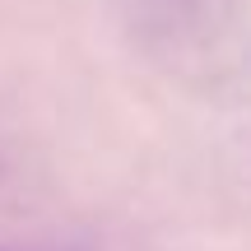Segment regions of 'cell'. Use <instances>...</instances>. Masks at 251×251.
<instances>
[{
    "instance_id": "1",
    "label": "cell",
    "mask_w": 251,
    "mask_h": 251,
    "mask_svg": "<svg viewBox=\"0 0 251 251\" xmlns=\"http://www.w3.org/2000/svg\"><path fill=\"white\" fill-rule=\"evenodd\" d=\"M130 24L158 47H191L196 33H209L219 0H121Z\"/></svg>"
},
{
    "instance_id": "2",
    "label": "cell",
    "mask_w": 251,
    "mask_h": 251,
    "mask_svg": "<svg viewBox=\"0 0 251 251\" xmlns=\"http://www.w3.org/2000/svg\"><path fill=\"white\" fill-rule=\"evenodd\" d=\"M0 251H47V247H0Z\"/></svg>"
}]
</instances>
